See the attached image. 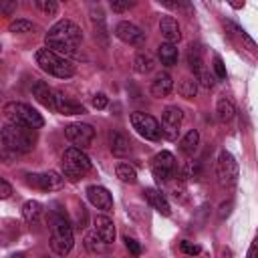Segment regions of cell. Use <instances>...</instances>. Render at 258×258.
Wrapping results in <instances>:
<instances>
[{
	"label": "cell",
	"instance_id": "cell-1",
	"mask_svg": "<svg viewBox=\"0 0 258 258\" xmlns=\"http://www.w3.org/2000/svg\"><path fill=\"white\" fill-rule=\"evenodd\" d=\"M2 149L4 151H12V153H28L32 151L34 143H36V133L30 127L24 125H16V123H8L2 129Z\"/></svg>",
	"mask_w": 258,
	"mask_h": 258
},
{
	"label": "cell",
	"instance_id": "cell-30",
	"mask_svg": "<svg viewBox=\"0 0 258 258\" xmlns=\"http://www.w3.org/2000/svg\"><path fill=\"white\" fill-rule=\"evenodd\" d=\"M107 244L99 238V234L97 232H91V234H87L85 236V248L91 252V254H97V252H103V248H105Z\"/></svg>",
	"mask_w": 258,
	"mask_h": 258
},
{
	"label": "cell",
	"instance_id": "cell-39",
	"mask_svg": "<svg viewBox=\"0 0 258 258\" xmlns=\"http://www.w3.org/2000/svg\"><path fill=\"white\" fill-rule=\"evenodd\" d=\"M93 107H95V109H105V107H107V97H105L103 93H97V95L93 97Z\"/></svg>",
	"mask_w": 258,
	"mask_h": 258
},
{
	"label": "cell",
	"instance_id": "cell-23",
	"mask_svg": "<svg viewBox=\"0 0 258 258\" xmlns=\"http://www.w3.org/2000/svg\"><path fill=\"white\" fill-rule=\"evenodd\" d=\"M216 113H218V119H220L222 123H228V121L234 119L236 107H234V103H232L228 97H220L218 103H216Z\"/></svg>",
	"mask_w": 258,
	"mask_h": 258
},
{
	"label": "cell",
	"instance_id": "cell-3",
	"mask_svg": "<svg viewBox=\"0 0 258 258\" xmlns=\"http://www.w3.org/2000/svg\"><path fill=\"white\" fill-rule=\"evenodd\" d=\"M34 60H36V64H38L44 73H48V75H52V77H56V79H71V77L77 73L75 64H73L69 58H64V56L52 52V50L46 48V46L36 50Z\"/></svg>",
	"mask_w": 258,
	"mask_h": 258
},
{
	"label": "cell",
	"instance_id": "cell-4",
	"mask_svg": "<svg viewBox=\"0 0 258 258\" xmlns=\"http://www.w3.org/2000/svg\"><path fill=\"white\" fill-rule=\"evenodd\" d=\"M4 115L10 123H16V125H24V127H30V129H40L44 125V119L42 115L32 109L30 105L26 103H16V101H10L4 105Z\"/></svg>",
	"mask_w": 258,
	"mask_h": 258
},
{
	"label": "cell",
	"instance_id": "cell-13",
	"mask_svg": "<svg viewBox=\"0 0 258 258\" xmlns=\"http://www.w3.org/2000/svg\"><path fill=\"white\" fill-rule=\"evenodd\" d=\"M115 36H117L121 42L133 44V46H139V44L145 42V32H143L137 24L127 22V20H123V22H119V24L115 26Z\"/></svg>",
	"mask_w": 258,
	"mask_h": 258
},
{
	"label": "cell",
	"instance_id": "cell-45",
	"mask_svg": "<svg viewBox=\"0 0 258 258\" xmlns=\"http://www.w3.org/2000/svg\"><path fill=\"white\" fill-rule=\"evenodd\" d=\"M105 258H109V256H105Z\"/></svg>",
	"mask_w": 258,
	"mask_h": 258
},
{
	"label": "cell",
	"instance_id": "cell-21",
	"mask_svg": "<svg viewBox=\"0 0 258 258\" xmlns=\"http://www.w3.org/2000/svg\"><path fill=\"white\" fill-rule=\"evenodd\" d=\"M145 198H147V202L159 212V214H163V216H169L171 214V208H169V202H167V198L159 191V189H155V187H147L145 191Z\"/></svg>",
	"mask_w": 258,
	"mask_h": 258
},
{
	"label": "cell",
	"instance_id": "cell-37",
	"mask_svg": "<svg viewBox=\"0 0 258 258\" xmlns=\"http://www.w3.org/2000/svg\"><path fill=\"white\" fill-rule=\"evenodd\" d=\"M179 248H181L183 254H189V256L200 254V246H198V244H191V242H187V240H183V242L179 244Z\"/></svg>",
	"mask_w": 258,
	"mask_h": 258
},
{
	"label": "cell",
	"instance_id": "cell-34",
	"mask_svg": "<svg viewBox=\"0 0 258 258\" xmlns=\"http://www.w3.org/2000/svg\"><path fill=\"white\" fill-rule=\"evenodd\" d=\"M133 6H135L133 0H111L113 12H125V10H129V8H133Z\"/></svg>",
	"mask_w": 258,
	"mask_h": 258
},
{
	"label": "cell",
	"instance_id": "cell-6",
	"mask_svg": "<svg viewBox=\"0 0 258 258\" xmlns=\"http://www.w3.org/2000/svg\"><path fill=\"white\" fill-rule=\"evenodd\" d=\"M83 40V32L81 28L73 22V20H58L50 26L48 34H46V42H62V44H71V46H77L79 42Z\"/></svg>",
	"mask_w": 258,
	"mask_h": 258
},
{
	"label": "cell",
	"instance_id": "cell-43",
	"mask_svg": "<svg viewBox=\"0 0 258 258\" xmlns=\"http://www.w3.org/2000/svg\"><path fill=\"white\" fill-rule=\"evenodd\" d=\"M230 208H232V204H230V202H228V204H222V208H220V210H222V212H220V216H222V218H224V216H228V214H230Z\"/></svg>",
	"mask_w": 258,
	"mask_h": 258
},
{
	"label": "cell",
	"instance_id": "cell-40",
	"mask_svg": "<svg viewBox=\"0 0 258 258\" xmlns=\"http://www.w3.org/2000/svg\"><path fill=\"white\" fill-rule=\"evenodd\" d=\"M10 194H12L10 183H8L6 179H0V198H2V200H6V198H10Z\"/></svg>",
	"mask_w": 258,
	"mask_h": 258
},
{
	"label": "cell",
	"instance_id": "cell-16",
	"mask_svg": "<svg viewBox=\"0 0 258 258\" xmlns=\"http://www.w3.org/2000/svg\"><path fill=\"white\" fill-rule=\"evenodd\" d=\"M159 32L163 34L165 42H171V44H175L181 38V28H179L177 20L173 16H169V14L161 16V20H159Z\"/></svg>",
	"mask_w": 258,
	"mask_h": 258
},
{
	"label": "cell",
	"instance_id": "cell-31",
	"mask_svg": "<svg viewBox=\"0 0 258 258\" xmlns=\"http://www.w3.org/2000/svg\"><path fill=\"white\" fill-rule=\"evenodd\" d=\"M36 26L30 20H24V18H18V20L10 22V32H16V34H24V32H30Z\"/></svg>",
	"mask_w": 258,
	"mask_h": 258
},
{
	"label": "cell",
	"instance_id": "cell-44",
	"mask_svg": "<svg viewBox=\"0 0 258 258\" xmlns=\"http://www.w3.org/2000/svg\"><path fill=\"white\" fill-rule=\"evenodd\" d=\"M12 258H22V256H12Z\"/></svg>",
	"mask_w": 258,
	"mask_h": 258
},
{
	"label": "cell",
	"instance_id": "cell-41",
	"mask_svg": "<svg viewBox=\"0 0 258 258\" xmlns=\"http://www.w3.org/2000/svg\"><path fill=\"white\" fill-rule=\"evenodd\" d=\"M14 10H16V2H14V0H12V2H2V6H0V12H2L4 16H10Z\"/></svg>",
	"mask_w": 258,
	"mask_h": 258
},
{
	"label": "cell",
	"instance_id": "cell-12",
	"mask_svg": "<svg viewBox=\"0 0 258 258\" xmlns=\"http://www.w3.org/2000/svg\"><path fill=\"white\" fill-rule=\"evenodd\" d=\"M151 171L161 181L171 179L175 175V157L169 151H159L151 161Z\"/></svg>",
	"mask_w": 258,
	"mask_h": 258
},
{
	"label": "cell",
	"instance_id": "cell-35",
	"mask_svg": "<svg viewBox=\"0 0 258 258\" xmlns=\"http://www.w3.org/2000/svg\"><path fill=\"white\" fill-rule=\"evenodd\" d=\"M214 73H216V77L220 79V81H226V64H224V60L220 58V56H214Z\"/></svg>",
	"mask_w": 258,
	"mask_h": 258
},
{
	"label": "cell",
	"instance_id": "cell-28",
	"mask_svg": "<svg viewBox=\"0 0 258 258\" xmlns=\"http://www.w3.org/2000/svg\"><path fill=\"white\" fill-rule=\"evenodd\" d=\"M115 175H117L121 181H125V183H135V181H137V171H135V167L129 165V163H125V161L117 163Z\"/></svg>",
	"mask_w": 258,
	"mask_h": 258
},
{
	"label": "cell",
	"instance_id": "cell-26",
	"mask_svg": "<svg viewBox=\"0 0 258 258\" xmlns=\"http://www.w3.org/2000/svg\"><path fill=\"white\" fill-rule=\"evenodd\" d=\"M187 64H189V69L194 71V77H200L204 71H206V67H204V60H202V52H200V48L198 46H189V50H187Z\"/></svg>",
	"mask_w": 258,
	"mask_h": 258
},
{
	"label": "cell",
	"instance_id": "cell-10",
	"mask_svg": "<svg viewBox=\"0 0 258 258\" xmlns=\"http://www.w3.org/2000/svg\"><path fill=\"white\" fill-rule=\"evenodd\" d=\"M181 121H183V113H181L179 107H175V105L165 107L163 113H161V133H163L167 139H171V141L177 139Z\"/></svg>",
	"mask_w": 258,
	"mask_h": 258
},
{
	"label": "cell",
	"instance_id": "cell-14",
	"mask_svg": "<svg viewBox=\"0 0 258 258\" xmlns=\"http://www.w3.org/2000/svg\"><path fill=\"white\" fill-rule=\"evenodd\" d=\"M87 200H89L97 210H103V212L113 210V198H111L109 189L103 187V185H89V187H87Z\"/></svg>",
	"mask_w": 258,
	"mask_h": 258
},
{
	"label": "cell",
	"instance_id": "cell-9",
	"mask_svg": "<svg viewBox=\"0 0 258 258\" xmlns=\"http://www.w3.org/2000/svg\"><path fill=\"white\" fill-rule=\"evenodd\" d=\"M26 183L42 189V191H56L64 185V175L58 171H44V173H26Z\"/></svg>",
	"mask_w": 258,
	"mask_h": 258
},
{
	"label": "cell",
	"instance_id": "cell-33",
	"mask_svg": "<svg viewBox=\"0 0 258 258\" xmlns=\"http://www.w3.org/2000/svg\"><path fill=\"white\" fill-rule=\"evenodd\" d=\"M181 175H183L185 179H198V175H200L198 163H196V161H187V163L181 167Z\"/></svg>",
	"mask_w": 258,
	"mask_h": 258
},
{
	"label": "cell",
	"instance_id": "cell-8",
	"mask_svg": "<svg viewBox=\"0 0 258 258\" xmlns=\"http://www.w3.org/2000/svg\"><path fill=\"white\" fill-rule=\"evenodd\" d=\"M238 173H240V169H238L236 157L230 151L222 149L218 155V161H216V175H218L220 185H224V187L234 185L238 181Z\"/></svg>",
	"mask_w": 258,
	"mask_h": 258
},
{
	"label": "cell",
	"instance_id": "cell-42",
	"mask_svg": "<svg viewBox=\"0 0 258 258\" xmlns=\"http://www.w3.org/2000/svg\"><path fill=\"white\" fill-rule=\"evenodd\" d=\"M246 258H258V238H254V240H252V244H250V248H248Z\"/></svg>",
	"mask_w": 258,
	"mask_h": 258
},
{
	"label": "cell",
	"instance_id": "cell-17",
	"mask_svg": "<svg viewBox=\"0 0 258 258\" xmlns=\"http://www.w3.org/2000/svg\"><path fill=\"white\" fill-rule=\"evenodd\" d=\"M95 232L99 234V238H101L107 246L115 242V224H113V220H111L109 216L101 214V216L95 218Z\"/></svg>",
	"mask_w": 258,
	"mask_h": 258
},
{
	"label": "cell",
	"instance_id": "cell-5",
	"mask_svg": "<svg viewBox=\"0 0 258 258\" xmlns=\"http://www.w3.org/2000/svg\"><path fill=\"white\" fill-rule=\"evenodd\" d=\"M62 175L69 179H79L85 173L91 171V159L87 157V153L79 147H69L62 153Z\"/></svg>",
	"mask_w": 258,
	"mask_h": 258
},
{
	"label": "cell",
	"instance_id": "cell-22",
	"mask_svg": "<svg viewBox=\"0 0 258 258\" xmlns=\"http://www.w3.org/2000/svg\"><path fill=\"white\" fill-rule=\"evenodd\" d=\"M157 54H159L161 64H165V67H173L177 62V46L171 42H161L157 46Z\"/></svg>",
	"mask_w": 258,
	"mask_h": 258
},
{
	"label": "cell",
	"instance_id": "cell-18",
	"mask_svg": "<svg viewBox=\"0 0 258 258\" xmlns=\"http://www.w3.org/2000/svg\"><path fill=\"white\" fill-rule=\"evenodd\" d=\"M173 91V79L169 73H157L151 81V95L153 97H167Z\"/></svg>",
	"mask_w": 258,
	"mask_h": 258
},
{
	"label": "cell",
	"instance_id": "cell-2",
	"mask_svg": "<svg viewBox=\"0 0 258 258\" xmlns=\"http://www.w3.org/2000/svg\"><path fill=\"white\" fill-rule=\"evenodd\" d=\"M48 224H50V248L58 256H67L75 244L73 226H71L69 218L62 212H52Z\"/></svg>",
	"mask_w": 258,
	"mask_h": 258
},
{
	"label": "cell",
	"instance_id": "cell-19",
	"mask_svg": "<svg viewBox=\"0 0 258 258\" xmlns=\"http://www.w3.org/2000/svg\"><path fill=\"white\" fill-rule=\"evenodd\" d=\"M109 147H111V153L117 155V157H125V155H129V151H131L129 139H127L121 131H117V129H113V131L109 133Z\"/></svg>",
	"mask_w": 258,
	"mask_h": 258
},
{
	"label": "cell",
	"instance_id": "cell-24",
	"mask_svg": "<svg viewBox=\"0 0 258 258\" xmlns=\"http://www.w3.org/2000/svg\"><path fill=\"white\" fill-rule=\"evenodd\" d=\"M198 143H200V133L196 129H189L181 139H179V149L183 155H194L196 149H198Z\"/></svg>",
	"mask_w": 258,
	"mask_h": 258
},
{
	"label": "cell",
	"instance_id": "cell-20",
	"mask_svg": "<svg viewBox=\"0 0 258 258\" xmlns=\"http://www.w3.org/2000/svg\"><path fill=\"white\" fill-rule=\"evenodd\" d=\"M54 99H56V111L62 113V115H81L85 113V107L77 101H73L71 97L62 95V93H54Z\"/></svg>",
	"mask_w": 258,
	"mask_h": 258
},
{
	"label": "cell",
	"instance_id": "cell-36",
	"mask_svg": "<svg viewBox=\"0 0 258 258\" xmlns=\"http://www.w3.org/2000/svg\"><path fill=\"white\" fill-rule=\"evenodd\" d=\"M125 246H127V250L131 252V256H139V254H141V246H139V242H137L135 238L125 236Z\"/></svg>",
	"mask_w": 258,
	"mask_h": 258
},
{
	"label": "cell",
	"instance_id": "cell-32",
	"mask_svg": "<svg viewBox=\"0 0 258 258\" xmlns=\"http://www.w3.org/2000/svg\"><path fill=\"white\" fill-rule=\"evenodd\" d=\"M36 6L46 14V16H54L58 12V4L54 0H36Z\"/></svg>",
	"mask_w": 258,
	"mask_h": 258
},
{
	"label": "cell",
	"instance_id": "cell-11",
	"mask_svg": "<svg viewBox=\"0 0 258 258\" xmlns=\"http://www.w3.org/2000/svg\"><path fill=\"white\" fill-rule=\"evenodd\" d=\"M64 135L71 143L83 149V147H89L91 141L95 139V129L89 123H71L69 127H64Z\"/></svg>",
	"mask_w": 258,
	"mask_h": 258
},
{
	"label": "cell",
	"instance_id": "cell-15",
	"mask_svg": "<svg viewBox=\"0 0 258 258\" xmlns=\"http://www.w3.org/2000/svg\"><path fill=\"white\" fill-rule=\"evenodd\" d=\"M32 97L44 105L46 109H56V99H54V91L44 83V81H34L32 83Z\"/></svg>",
	"mask_w": 258,
	"mask_h": 258
},
{
	"label": "cell",
	"instance_id": "cell-27",
	"mask_svg": "<svg viewBox=\"0 0 258 258\" xmlns=\"http://www.w3.org/2000/svg\"><path fill=\"white\" fill-rule=\"evenodd\" d=\"M40 214H42V206H40V202H36V200H28V202L22 206V218H24V222H28V224L38 222Z\"/></svg>",
	"mask_w": 258,
	"mask_h": 258
},
{
	"label": "cell",
	"instance_id": "cell-29",
	"mask_svg": "<svg viewBox=\"0 0 258 258\" xmlns=\"http://www.w3.org/2000/svg\"><path fill=\"white\" fill-rule=\"evenodd\" d=\"M177 93H179L183 99H191V97H196V93H198V81H196L194 77H185V79H181L179 85H177Z\"/></svg>",
	"mask_w": 258,
	"mask_h": 258
},
{
	"label": "cell",
	"instance_id": "cell-7",
	"mask_svg": "<svg viewBox=\"0 0 258 258\" xmlns=\"http://www.w3.org/2000/svg\"><path fill=\"white\" fill-rule=\"evenodd\" d=\"M131 125H133V129L141 135V137H145V139H149V141H159L161 139V123L153 117V115H149V113H143V111H135V113H131Z\"/></svg>",
	"mask_w": 258,
	"mask_h": 258
},
{
	"label": "cell",
	"instance_id": "cell-38",
	"mask_svg": "<svg viewBox=\"0 0 258 258\" xmlns=\"http://www.w3.org/2000/svg\"><path fill=\"white\" fill-rule=\"evenodd\" d=\"M194 79H196L204 89H212V85H214V79H212V75H210L208 71H204L200 77H194Z\"/></svg>",
	"mask_w": 258,
	"mask_h": 258
},
{
	"label": "cell",
	"instance_id": "cell-25",
	"mask_svg": "<svg viewBox=\"0 0 258 258\" xmlns=\"http://www.w3.org/2000/svg\"><path fill=\"white\" fill-rule=\"evenodd\" d=\"M155 67V60L149 52H137L135 58H133V69L139 73V75H145V73H151Z\"/></svg>",
	"mask_w": 258,
	"mask_h": 258
}]
</instances>
